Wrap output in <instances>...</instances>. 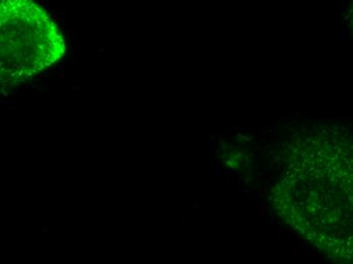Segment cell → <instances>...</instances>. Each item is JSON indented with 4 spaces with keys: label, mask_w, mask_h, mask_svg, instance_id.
I'll return each instance as SVG.
<instances>
[{
    "label": "cell",
    "mask_w": 353,
    "mask_h": 264,
    "mask_svg": "<svg viewBox=\"0 0 353 264\" xmlns=\"http://www.w3.org/2000/svg\"><path fill=\"white\" fill-rule=\"evenodd\" d=\"M271 201L303 241L352 263L353 133L337 125L299 130L284 147Z\"/></svg>",
    "instance_id": "cell-1"
},
{
    "label": "cell",
    "mask_w": 353,
    "mask_h": 264,
    "mask_svg": "<svg viewBox=\"0 0 353 264\" xmlns=\"http://www.w3.org/2000/svg\"><path fill=\"white\" fill-rule=\"evenodd\" d=\"M0 70L3 88L14 87L57 62L63 37L34 0H1Z\"/></svg>",
    "instance_id": "cell-2"
}]
</instances>
